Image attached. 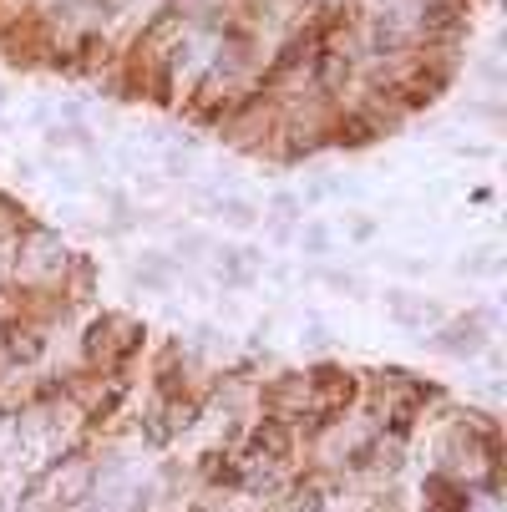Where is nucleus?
<instances>
[{"label":"nucleus","instance_id":"obj_1","mask_svg":"<svg viewBox=\"0 0 507 512\" xmlns=\"http://www.w3.org/2000/svg\"><path fill=\"white\" fill-rule=\"evenodd\" d=\"M320 482H305V487H295L289 492V512H320Z\"/></svg>","mask_w":507,"mask_h":512},{"label":"nucleus","instance_id":"obj_2","mask_svg":"<svg viewBox=\"0 0 507 512\" xmlns=\"http://www.w3.org/2000/svg\"><path fill=\"white\" fill-rule=\"evenodd\" d=\"M6 264H11V239H0V274H6Z\"/></svg>","mask_w":507,"mask_h":512}]
</instances>
